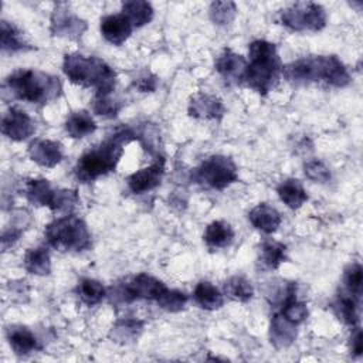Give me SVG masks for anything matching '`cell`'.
<instances>
[{
  "instance_id": "cell-1",
  "label": "cell",
  "mask_w": 363,
  "mask_h": 363,
  "mask_svg": "<svg viewBox=\"0 0 363 363\" xmlns=\"http://www.w3.org/2000/svg\"><path fill=\"white\" fill-rule=\"evenodd\" d=\"M136 139V133L122 126L109 135L98 146L86 150L75 164V176L79 182L88 183L95 179L113 172L123 155V149L128 143Z\"/></svg>"
},
{
  "instance_id": "cell-2",
  "label": "cell",
  "mask_w": 363,
  "mask_h": 363,
  "mask_svg": "<svg viewBox=\"0 0 363 363\" xmlns=\"http://www.w3.org/2000/svg\"><path fill=\"white\" fill-rule=\"evenodd\" d=\"M282 75L295 85L323 82L342 88L350 82L346 65L336 55H312L282 65Z\"/></svg>"
},
{
  "instance_id": "cell-3",
  "label": "cell",
  "mask_w": 363,
  "mask_h": 363,
  "mask_svg": "<svg viewBox=\"0 0 363 363\" xmlns=\"http://www.w3.org/2000/svg\"><path fill=\"white\" fill-rule=\"evenodd\" d=\"M250 62L242 81L261 95H267L279 81L282 62L275 44L267 40H255L248 47Z\"/></svg>"
},
{
  "instance_id": "cell-4",
  "label": "cell",
  "mask_w": 363,
  "mask_h": 363,
  "mask_svg": "<svg viewBox=\"0 0 363 363\" xmlns=\"http://www.w3.org/2000/svg\"><path fill=\"white\" fill-rule=\"evenodd\" d=\"M7 92L20 101L47 104L60 98L62 85L58 77L35 69H18L10 74L3 84Z\"/></svg>"
},
{
  "instance_id": "cell-5",
  "label": "cell",
  "mask_w": 363,
  "mask_h": 363,
  "mask_svg": "<svg viewBox=\"0 0 363 363\" xmlns=\"http://www.w3.org/2000/svg\"><path fill=\"white\" fill-rule=\"evenodd\" d=\"M62 71L72 84L92 86L99 95H111L116 85L115 71L104 60L94 55L67 54L62 61Z\"/></svg>"
},
{
  "instance_id": "cell-6",
  "label": "cell",
  "mask_w": 363,
  "mask_h": 363,
  "mask_svg": "<svg viewBox=\"0 0 363 363\" xmlns=\"http://www.w3.org/2000/svg\"><path fill=\"white\" fill-rule=\"evenodd\" d=\"M45 238L60 251H84L91 247V233L85 221L74 214L52 220L45 227Z\"/></svg>"
},
{
  "instance_id": "cell-7",
  "label": "cell",
  "mask_w": 363,
  "mask_h": 363,
  "mask_svg": "<svg viewBox=\"0 0 363 363\" xmlns=\"http://www.w3.org/2000/svg\"><path fill=\"white\" fill-rule=\"evenodd\" d=\"M193 180L207 189L224 190L238 179L235 163L223 155H213L203 160L191 174Z\"/></svg>"
},
{
  "instance_id": "cell-8",
  "label": "cell",
  "mask_w": 363,
  "mask_h": 363,
  "mask_svg": "<svg viewBox=\"0 0 363 363\" xmlns=\"http://www.w3.org/2000/svg\"><path fill=\"white\" fill-rule=\"evenodd\" d=\"M166 285L147 274L135 275L132 279L109 288V299L115 303H130L138 299L157 301L166 291Z\"/></svg>"
},
{
  "instance_id": "cell-9",
  "label": "cell",
  "mask_w": 363,
  "mask_h": 363,
  "mask_svg": "<svg viewBox=\"0 0 363 363\" xmlns=\"http://www.w3.org/2000/svg\"><path fill=\"white\" fill-rule=\"evenodd\" d=\"M281 23L294 31H319L326 26V11L318 3L298 1L281 11Z\"/></svg>"
},
{
  "instance_id": "cell-10",
  "label": "cell",
  "mask_w": 363,
  "mask_h": 363,
  "mask_svg": "<svg viewBox=\"0 0 363 363\" xmlns=\"http://www.w3.org/2000/svg\"><path fill=\"white\" fill-rule=\"evenodd\" d=\"M86 21L69 10L67 3L55 4L51 14V33L58 37L78 38L86 30Z\"/></svg>"
},
{
  "instance_id": "cell-11",
  "label": "cell",
  "mask_w": 363,
  "mask_h": 363,
  "mask_svg": "<svg viewBox=\"0 0 363 363\" xmlns=\"http://www.w3.org/2000/svg\"><path fill=\"white\" fill-rule=\"evenodd\" d=\"M34 130L33 119L18 108H10L1 118V133L14 142L28 139Z\"/></svg>"
},
{
  "instance_id": "cell-12",
  "label": "cell",
  "mask_w": 363,
  "mask_h": 363,
  "mask_svg": "<svg viewBox=\"0 0 363 363\" xmlns=\"http://www.w3.org/2000/svg\"><path fill=\"white\" fill-rule=\"evenodd\" d=\"M163 174H164V160L163 157H157V160L150 166L132 173L126 179L128 187L135 194H143L146 191L156 189L160 184Z\"/></svg>"
},
{
  "instance_id": "cell-13",
  "label": "cell",
  "mask_w": 363,
  "mask_h": 363,
  "mask_svg": "<svg viewBox=\"0 0 363 363\" xmlns=\"http://www.w3.org/2000/svg\"><path fill=\"white\" fill-rule=\"evenodd\" d=\"M216 69L228 84H240L244 78L247 61L242 55L235 54L230 48H224L216 58Z\"/></svg>"
},
{
  "instance_id": "cell-14",
  "label": "cell",
  "mask_w": 363,
  "mask_h": 363,
  "mask_svg": "<svg viewBox=\"0 0 363 363\" xmlns=\"http://www.w3.org/2000/svg\"><path fill=\"white\" fill-rule=\"evenodd\" d=\"M132 30H133L132 23L122 13L109 14L101 18V33L104 38L113 45L123 44L132 34Z\"/></svg>"
},
{
  "instance_id": "cell-15",
  "label": "cell",
  "mask_w": 363,
  "mask_h": 363,
  "mask_svg": "<svg viewBox=\"0 0 363 363\" xmlns=\"http://www.w3.org/2000/svg\"><path fill=\"white\" fill-rule=\"evenodd\" d=\"M225 108L220 98L208 94H197L189 102V115L197 119H221Z\"/></svg>"
},
{
  "instance_id": "cell-16",
  "label": "cell",
  "mask_w": 363,
  "mask_h": 363,
  "mask_svg": "<svg viewBox=\"0 0 363 363\" xmlns=\"http://www.w3.org/2000/svg\"><path fill=\"white\" fill-rule=\"evenodd\" d=\"M28 156L43 167H54L62 159V146L55 140L38 139L30 143Z\"/></svg>"
},
{
  "instance_id": "cell-17",
  "label": "cell",
  "mask_w": 363,
  "mask_h": 363,
  "mask_svg": "<svg viewBox=\"0 0 363 363\" xmlns=\"http://www.w3.org/2000/svg\"><path fill=\"white\" fill-rule=\"evenodd\" d=\"M6 336H7V340L10 343V347L13 349V352L17 356H27L31 352H35V350L41 349L38 339L26 326L13 325V326L7 328Z\"/></svg>"
},
{
  "instance_id": "cell-18",
  "label": "cell",
  "mask_w": 363,
  "mask_h": 363,
  "mask_svg": "<svg viewBox=\"0 0 363 363\" xmlns=\"http://www.w3.org/2000/svg\"><path fill=\"white\" fill-rule=\"evenodd\" d=\"M248 218H250V223L257 230H259L261 233H265V234L275 233L281 224V214L278 213V210L265 203L255 206L250 211Z\"/></svg>"
},
{
  "instance_id": "cell-19",
  "label": "cell",
  "mask_w": 363,
  "mask_h": 363,
  "mask_svg": "<svg viewBox=\"0 0 363 363\" xmlns=\"http://www.w3.org/2000/svg\"><path fill=\"white\" fill-rule=\"evenodd\" d=\"M296 325L286 320L279 312L274 313L269 325V339L275 347H288L296 339Z\"/></svg>"
},
{
  "instance_id": "cell-20",
  "label": "cell",
  "mask_w": 363,
  "mask_h": 363,
  "mask_svg": "<svg viewBox=\"0 0 363 363\" xmlns=\"http://www.w3.org/2000/svg\"><path fill=\"white\" fill-rule=\"evenodd\" d=\"M203 240H204L206 245L208 247V250H211V251L225 248L233 242L234 231L228 223H225L223 220H217V221L210 223L206 227Z\"/></svg>"
},
{
  "instance_id": "cell-21",
  "label": "cell",
  "mask_w": 363,
  "mask_h": 363,
  "mask_svg": "<svg viewBox=\"0 0 363 363\" xmlns=\"http://www.w3.org/2000/svg\"><path fill=\"white\" fill-rule=\"evenodd\" d=\"M286 261V245L275 241L265 240L259 245L258 264L262 269H277L282 262Z\"/></svg>"
},
{
  "instance_id": "cell-22",
  "label": "cell",
  "mask_w": 363,
  "mask_h": 363,
  "mask_svg": "<svg viewBox=\"0 0 363 363\" xmlns=\"http://www.w3.org/2000/svg\"><path fill=\"white\" fill-rule=\"evenodd\" d=\"M193 299L206 311H216L224 305V295L208 281H200L196 285Z\"/></svg>"
},
{
  "instance_id": "cell-23",
  "label": "cell",
  "mask_w": 363,
  "mask_h": 363,
  "mask_svg": "<svg viewBox=\"0 0 363 363\" xmlns=\"http://www.w3.org/2000/svg\"><path fill=\"white\" fill-rule=\"evenodd\" d=\"M332 308L336 313V316L350 328L359 326V308L360 301L353 298L347 292H342L337 295L336 301L332 303Z\"/></svg>"
},
{
  "instance_id": "cell-24",
  "label": "cell",
  "mask_w": 363,
  "mask_h": 363,
  "mask_svg": "<svg viewBox=\"0 0 363 363\" xmlns=\"http://www.w3.org/2000/svg\"><path fill=\"white\" fill-rule=\"evenodd\" d=\"M65 130L74 139L85 138L96 130V123L89 112L77 111L72 112L65 121Z\"/></svg>"
},
{
  "instance_id": "cell-25",
  "label": "cell",
  "mask_w": 363,
  "mask_h": 363,
  "mask_svg": "<svg viewBox=\"0 0 363 363\" xmlns=\"http://www.w3.org/2000/svg\"><path fill=\"white\" fill-rule=\"evenodd\" d=\"M277 193H278L279 199L292 210L299 208L308 200L306 190L303 189L301 182L296 179L284 180L277 187Z\"/></svg>"
},
{
  "instance_id": "cell-26",
  "label": "cell",
  "mask_w": 363,
  "mask_h": 363,
  "mask_svg": "<svg viewBox=\"0 0 363 363\" xmlns=\"http://www.w3.org/2000/svg\"><path fill=\"white\" fill-rule=\"evenodd\" d=\"M122 14L128 17L133 27H142L153 18V7L145 0H128L122 3Z\"/></svg>"
},
{
  "instance_id": "cell-27",
  "label": "cell",
  "mask_w": 363,
  "mask_h": 363,
  "mask_svg": "<svg viewBox=\"0 0 363 363\" xmlns=\"http://www.w3.org/2000/svg\"><path fill=\"white\" fill-rule=\"evenodd\" d=\"M54 193L55 190L45 179H30L26 183V197L30 203L35 206L50 207L52 203Z\"/></svg>"
},
{
  "instance_id": "cell-28",
  "label": "cell",
  "mask_w": 363,
  "mask_h": 363,
  "mask_svg": "<svg viewBox=\"0 0 363 363\" xmlns=\"http://www.w3.org/2000/svg\"><path fill=\"white\" fill-rule=\"evenodd\" d=\"M24 268L33 275H48L51 272V258L50 252L44 247L31 248L24 255Z\"/></svg>"
},
{
  "instance_id": "cell-29",
  "label": "cell",
  "mask_w": 363,
  "mask_h": 363,
  "mask_svg": "<svg viewBox=\"0 0 363 363\" xmlns=\"http://www.w3.org/2000/svg\"><path fill=\"white\" fill-rule=\"evenodd\" d=\"M0 44H1V50L9 52L28 48L27 43L24 41L23 33L14 24L6 20H1L0 23Z\"/></svg>"
},
{
  "instance_id": "cell-30",
  "label": "cell",
  "mask_w": 363,
  "mask_h": 363,
  "mask_svg": "<svg viewBox=\"0 0 363 363\" xmlns=\"http://www.w3.org/2000/svg\"><path fill=\"white\" fill-rule=\"evenodd\" d=\"M223 291L227 298L235 302H248L254 295V288L251 282L241 275H234L228 278L224 282Z\"/></svg>"
},
{
  "instance_id": "cell-31",
  "label": "cell",
  "mask_w": 363,
  "mask_h": 363,
  "mask_svg": "<svg viewBox=\"0 0 363 363\" xmlns=\"http://www.w3.org/2000/svg\"><path fill=\"white\" fill-rule=\"evenodd\" d=\"M77 295L81 299V302H84L88 306H94L96 303H99L104 296L106 295V289L105 286L92 278H82L78 282L77 286Z\"/></svg>"
},
{
  "instance_id": "cell-32",
  "label": "cell",
  "mask_w": 363,
  "mask_h": 363,
  "mask_svg": "<svg viewBox=\"0 0 363 363\" xmlns=\"http://www.w3.org/2000/svg\"><path fill=\"white\" fill-rule=\"evenodd\" d=\"M78 203H79V197L75 190L60 189V190H55L50 208L52 213L58 214L60 217L68 216V214H72Z\"/></svg>"
},
{
  "instance_id": "cell-33",
  "label": "cell",
  "mask_w": 363,
  "mask_h": 363,
  "mask_svg": "<svg viewBox=\"0 0 363 363\" xmlns=\"http://www.w3.org/2000/svg\"><path fill=\"white\" fill-rule=\"evenodd\" d=\"M142 328H143V323L136 319H123V320H119L112 328L109 336L115 342L128 343L139 336V333L142 332Z\"/></svg>"
},
{
  "instance_id": "cell-34",
  "label": "cell",
  "mask_w": 363,
  "mask_h": 363,
  "mask_svg": "<svg viewBox=\"0 0 363 363\" xmlns=\"http://www.w3.org/2000/svg\"><path fill=\"white\" fill-rule=\"evenodd\" d=\"M363 282V269L359 262H352L345 268L343 284L346 292L350 294L357 301L362 299V284Z\"/></svg>"
},
{
  "instance_id": "cell-35",
  "label": "cell",
  "mask_w": 363,
  "mask_h": 363,
  "mask_svg": "<svg viewBox=\"0 0 363 363\" xmlns=\"http://www.w3.org/2000/svg\"><path fill=\"white\" fill-rule=\"evenodd\" d=\"M279 306H281L279 313L286 320H289L291 323H294L296 326L299 323H302L308 318V308H306V305L303 302L296 299V294L291 295L289 298H286Z\"/></svg>"
},
{
  "instance_id": "cell-36",
  "label": "cell",
  "mask_w": 363,
  "mask_h": 363,
  "mask_svg": "<svg viewBox=\"0 0 363 363\" xmlns=\"http://www.w3.org/2000/svg\"><path fill=\"white\" fill-rule=\"evenodd\" d=\"M237 6L233 1H214L210 6V18L218 26L228 24L234 20Z\"/></svg>"
},
{
  "instance_id": "cell-37",
  "label": "cell",
  "mask_w": 363,
  "mask_h": 363,
  "mask_svg": "<svg viewBox=\"0 0 363 363\" xmlns=\"http://www.w3.org/2000/svg\"><path fill=\"white\" fill-rule=\"evenodd\" d=\"M187 299L189 298L184 292L166 288V291L160 295V298L156 302L162 309L167 312H180L182 309H184Z\"/></svg>"
},
{
  "instance_id": "cell-38",
  "label": "cell",
  "mask_w": 363,
  "mask_h": 363,
  "mask_svg": "<svg viewBox=\"0 0 363 363\" xmlns=\"http://www.w3.org/2000/svg\"><path fill=\"white\" fill-rule=\"evenodd\" d=\"M92 109L96 115L104 118H115L121 109V104L112 99L111 95L95 94L92 101Z\"/></svg>"
},
{
  "instance_id": "cell-39",
  "label": "cell",
  "mask_w": 363,
  "mask_h": 363,
  "mask_svg": "<svg viewBox=\"0 0 363 363\" xmlns=\"http://www.w3.org/2000/svg\"><path fill=\"white\" fill-rule=\"evenodd\" d=\"M303 170H305V176L313 182L326 183L330 179L329 169L326 167V164L323 162H320L318 159L306 162L303 166Z\"/></svg>"
},
{
  "instance_id": "cell-40",
  "label": "cell",
  "mask_w": 363,
  "mask_h": 363,
  "mask_svg": "<svg viewBox=\"0 0 363 363\" xmlns=\"http://www.w3.org/2000/svg\"><path fill=\"white\" fill-rule=\"evenodd\" d=\"M157 85V78L155 75H146L140 77L136 81H133V86L139 89V92H153Z\"/></svg>"
},
{
  "instance_id": "cell-41",
  "label": "cell",
  "mask_w": 363,
  "mask_h": 363,
  "mask_svg": "<svg viewBox=\"0 0 363 363\" xmlns=\"http://www.w3.org/2000/svg\"><path fill=\"white\" fill-rule=\"evenodd\" d=\"M21 233H23V230L16 227V225H11V227L6 228L3 231V235H1V247H3V250H7L9 247H11L20 238Z\"/></svg>"
},
{
  "instance_id": "cell-42",
  "label": "cell",
  "mask_w": 363,
  "mask_h": 363,
  "mask_svg": "<svg viewBox=\"0 0 363 363\" xmlns=\"http://www.w3.org/2000/svg\"><path fill=\"white\" fill-rule=\"evenodd\" d=\"M350 350L352 354L359 357L363 352V340H362V330L359 326H354L352 329V336H350Z\"/></svg>"
}]
</instances>
